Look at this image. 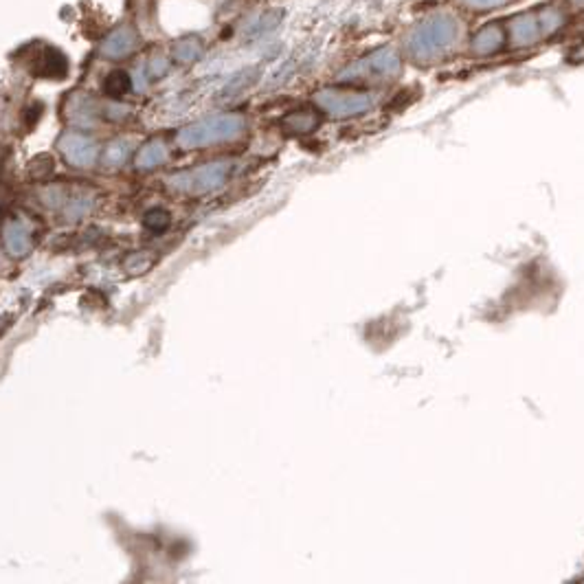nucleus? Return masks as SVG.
I'll use <instances>...</instances> for the list:
<instances>
[{
  "instance_id": "7",
  "label": "nucleus",
  "mask_w": 584,
  "mask_h": 584,
  "mask_svg": "<svg viewBox=\"0 0 584 584\" xmlns=\"http://www.w3.org/2000/svg\"><path fill=\"white\" fill-rule=\"evenodd\" d=\"M167 160V148L163 141H150L145 143L137 154V167L139 170H154Z\"/></svg>"
},
{
  "instance_id": "4",
  "label": "nucleus",
  "mask_w": 584,
  "mask_h": 584,
  "mask_svg": "<svg viewBox=\"0 0 584 584\" xmlns=\"http://www.w3.org/2000/svg\"><path fill=\"white\" fill-rule=\"evenodd\" d=\"M27 66H29V72L46 80H64L68 72V60L64 58V53L46 44L33 46Z\"/></svg>"
},
{
  "instance_id": "9",
  "label": "nucleus",
  "mask_w": 584,
  "mask_h": 584,
  "mask_svg": "<svg viewBox=\"0 0 584 584\" xmlns=\"http://www.w3.org/2000/svg\"><path fill=\"white\" fill-rule=\"evenodd\" d=\"M127 156H130V143L117 139V141H113L106 148L103 163H106L108 167H119V165H123V163L127 160Z\"/></svg>"
},
{
  "instance_id": "6",
  "label": "nucleus",
  "mask_w": 584,
  "mask_h": 584,
  "mask_svg": "<svg viewBox=\"0 0 584 584\" xmlns=\"http://www.w3.org/2000/svg\"><path fill=\"white\" fill-rule=\"evenodd\" d=\"M3 240L11 258H25L31 250V231L23 222H9L3 231Z\"/></svg>"
},
{
  "instance_id": "14",
  "label": "nucleus",
  "mask_w": 584,
  "mask_h": 584,
  "mask_svg": "<svg viewBox=\"0 0 584 584\" xmlns=\"http://www.w3.org/2000/svg\"><path fill=\"white\" fill-rule=\"evenodd\" d=\"M150 70H152V75H154V77H160L163 72L167 70V60H165V58H160V56H158V58H152V62H150Z\"/></svg>"
},
{
  "instance_id": "15",
  "label": "nucleus",
  "mask_w": 584,
  "mask_h": 584,
  "mask_svg": "<svg viewBox=\"0 0 584 584\" xmlns=\"http://www.w3.org/2000/svg\"><path fill=\"white\" fill-rule=\"evenodd\" d=\"M3 270H7V260H5V255L0 253V272H3Z\"/></svg>"
},
{
  "instance_id": "13",
  "label": "nucleus",
  "mask_w": 584,
  "mask_h": 584,
  "mask_svg": "<svg viewBox=\"0 0 584 584\" xmlns=\"http://www.w3.org/2000/svg\"><path fill=\"white\" fill-rule=\"evenodd\" d=\"M170 224V215L165 211H150L148 215H145V227H150V229H165Z\"/></svg>"
},
{
  "instance_id": "8",
  "label": "nucleus",
  "mask_w": 584,
  "mask_h": 584,
  "mask_svg": "<svg viewBox=\"0 0 584 584\" xmlns=\"http://www.w3.org/2000/svg\"><path fill=\"white\" fill-rule=\"evenodd\" d=\"M103 88H106L108 95L121 97V95H125L127 90L132 88V77L127 75L125 70H113L110 75L103 80Z\"/></svg>"
},
{
  "instance_id": "3",
  "label": "nucleus",
  "mask_w": 584,
  "mask_h": 584,
  "mask_svg": "<svg viewBox=\"0 0 584 584\" xmlns=\"http://www.w3.org/2000/svg\"><path fill=\"white\" fill-rule=\"evenodd\" d=\"M58 148H60V152L66 158L68 165L80 167V170L93 167L97 163V156H99V145L90 137L80 134V132L62 134L60 141H58Z\"/></svg>"
},
{
  "instance_id": "1",
  "label": "nucleus",
  "mask_w": 584,
  "mask_h": 584,
  "mask_svg": "<svg viewBox=\"0 0 584 584\" xmlns=\"http://www.w3.org/2000/svg\"><path fill=\"white\" fill-rule=\"evenodd\" d=\"M244 119L237 115H213L207 119H200L187 127H182L176 137V143L185 150L207 148V145L233 141L242 134Z\"/></svg>"
},
{
  "instance_id": "2",
  "label": "nucleus",
  "mask_w": 584,
  "mask_h": 584,
  "mask_svg": "<svg viewBox=\"0 0 584 584\" xmlns=\"http://www.w3.org/2000/svg\"><path fill=\"white\" fill-rule=\"evenodd\" d=\"M229 165L227 163H207L187 172H178L167 178V187L178 193H191V196H203L213 189H217L227 180Z\"/></svg>"
},
{
  "instance_id": "10",
  "label": "nucleus",
  "mask_w": 584,
  "mask_h": 584,
  "mask_svg": "<svg viewBox=\"0 0 584 584\" xmlns=\"http://www.w3.org/2000/svg\"><path fill=\"white\" fill-rule=\"evenodd\" d=\"M80 106H77V101L72 99L70 101V119L75 121L77 125H93V115H95V108H93V101H90L88 97H80Z\"/></svg>"
},
{
  "instance_id": "11",
  "label": "nucleus",
  "mask_w": 584,
  "mask_h": 584,
  "mask_svg": "<svg viewBox=\"0 0 584 584\" xmlns=\"http://www.w3.org/2000/svg\"><path fill=\"white\" fill-rule=\"evenodd\" d=\"M200 56H203V46H200V42L196 38H187V40H180L176 42L174 46V58L178 62H193L198 60Z\"/></svg>"
},
{
  "instance_id": "5",
  "label": "nucleus",
  "mask_w": 584,
  "mask_h": 584,
  "mask_svg": "<svg viewBox=\"0 0 584 584\" xmlns=\"http://www.w3.org/2000/svg\"><path fill=\"white\" fill-rule=\"evenodd\" d=\"M139 46V35L130 25H123L115 29L101 44V56L108 60H121L132 56L134 49Z\"/></svg>"
},
{
  "instance_id": "12",
  "label": "nucleus",
  "mask_w": 584,
  "mask_h": 584,
  "mask_svg": "<svg viewBox=\"0 0 584 584\" xmlns=\"http://www.w3.org/2000/svg\"><path fill=\"white\" fill-rule=\"evenodd\" d=\"M90 209H93V200L90 198H86V196L72 198L66 205V217L68 220H80V217H84Z\"/></svg>"
}]
</instances>
